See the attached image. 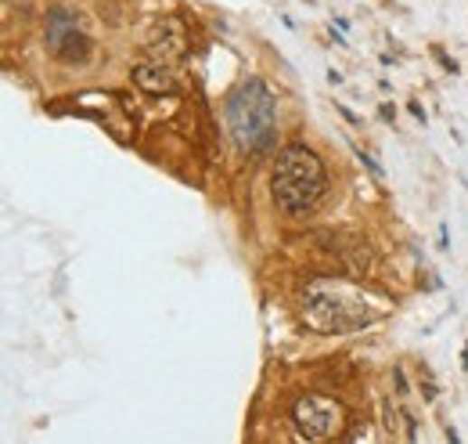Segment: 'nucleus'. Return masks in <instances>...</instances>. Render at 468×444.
I'll list each match as a JSON object with an SVG mask.
<instances>
[{"instance_id":"nucleus-12","label":"nucleus","mask_w":468,"mask_h":444,"mask_svg":"<svg viewBox=\"0 0 468 444\" xmlns=\"http://www.w3.org/2000/svg\"><path fill=\"white\" fill-rule=\"evenodd\" d=\"M436 58L444 61V69H447V72H454V76H458V61H454V58H447V54H444L440 47H436Z\"/></svg>"},{"instance_id":"nucleus-9","label":"nucleus","mask_w":468,"mask_h":444,"mask_svg":"<svg viewBox=\"0 0 468 444\" xmlns=\"http://www.w3.org/2000/svg\"><path fill=\"white\" fill-rule=\"evenodd\" d=\"M382 416H386V430L389 434H407V412H400L389 398L382 401Z\"/></svg>"},{"instance_id":"nucleus-11","label":"nucleus","mask_w":468,"mask_h":444,"mask_svg":"<svg viewBox=\"0 0 468 444\" xmlns=\"http://www.w3.org/2000/svg\"><path fill=\"white\" fill-rule=\"evenodd\" d=\"M393 380H397V391H400V398H407V376H404V369H400V365L393 369Z\"/></svg>"},{"instance_id":"nucleus-4","label":"nucleus","mask_w":468,"mask_h":444,"mask_svg":"<svg viewBox=\"0 0 468 444\" xmlns=\"http://www.w3.org/2000/svg\"><path fill=\"white\" fill-rule=\"evenodd\" d=\"M292 423H295V434L303 441H328L342 427V405L339 401H328V398L303 394L292 405Z\"/></svg>"},{"instance_id":"nucleus-2","label":"nucleus","mask_w":468,"mask_h":444,"mask_svg":"<svg viewBox=\"0 0 468 444\" xmlns=\"http://www.w3.org/2000/svg\"><path fill=\"white\" fill-rule=\"evenodd\" d=\"M324 188H328V174L314 148L295 141L277 152L274 170H270V195L281 213H288V217L310 213L324 199Z\"/></svg>"},{"instance_id":"nucleus-5","label":"nucleus","mask_w":468,"mask_h":444,"mask_svg":"<svg viewBox=\"0 0 468 444\" xmlns=\"http://www.w3.org/2000/svg\"><path fill=\"white\" fill-rule=\"evenodd\" d=\"M184 51H188V29H184V22L181 18H159L152 25V33H148V54L170 65V61L184 58Z\"/></svg>"},{"instance_id":"nucleus-6","label":"nucleus","mask_w":468,"mask_h":444,"mask_svg":"<svg viewBox=\"0 0 468 444\" xmlns=\"http://www.w3.org/2000/svg\"><path fill=\"white\" fill-rule=\"evenodd\" d=\"M130 80H134V87L137 90H145V94H177L181 87H177V76L170 72V65L166 61H159V58H148V61H137L134 69H130Z\"/></svg>"},{"instance_id":"nucleus-13","label":"nucleus","mask_w":468,"mask_h":444,"mask_svg":"<svg viewBox=\"0 0 468 444\" xmlns=\"http://www.w3.org/2000/svg\"><path fill=\"white\" fill-rule=\"evenodd\" d=\"M422 394H426V401H436V383H433V376H426V387H422Z\"/></svg>"},{"instance_id":"nucleus-8","label":"nucleus","mask_w":468,"mask_h":444,"mask_svg":"<svg viewBox=\"0 0 468 444\" xmlns=\"http://www.w3.org/2000/svg\"><path fill=\"white\" fill-rule=\"evenodd\" d=\"M72 29H80V14H76V11H69V7H51V11H47V18H43V40H47L51 51H54L58 40L69 36Z\"/></svg>"},{"instance_id":"nucleus-10","label":"nucleus","mask_w":468,"mask_h":444,"mask_svg":"<svg viewBox=\"0 0 468 444\" xmlns=\"http://www.w3.org/2000/svg\"><path fill=\"white\" fill-rule=\"evenodd\" d=\"M357 159H360V163H364V166H368V170H371L375 177H382V166H379V163H375L371 156H364V148H357Z\"/></svg>"},{"instance_id":"nucleus-3","label":"nucleus","mask_w":468,"mask_h":444,"mask_svg":"<svg viewBox=\"0 0 468 444\" xmlns=\"http://www.w3.org/2000/svg\"><path fill=\"white\" fill-rule=\"evenodd\" d=\"M224 116H228V130H231L234 145L248 156H259L274 145L277 134V98L274 90L259 80L248 76L234 87L224 101Z\"/></svg>"},{"instance_id":"nucleus-7","label":"nucleus","mask_w":468,"mask_h":444,"mask_svg":"<svg viewBox=\"0 0 468 444\" xmlns=\"http://www.w3.org/2000/svg\"><path fill=\"white\" fill-rule=\"evenodd\" d=\"M54 58H58L61 65H87V61L94 58V43H90V36H87L83 29H72L69 36L58 40Z\"/></svg>"},{"instance_id":"nucleus-1","label":"nucleus","mask_w":468,"mask_h":444,"mask_svg":"<svg viewBox=\"0 0 468 444\" xmlns=\"http://www.w3.org/2000/svg\"><path fill=\"white\" fill-rule=\"evenodd\" d=\"M303 322L306 329L321 333V336H342V333H357L368 329L382 318V311L389 307V300L357 289L342 279H310L303 286Z\"/></svg>"}]
</instances>
